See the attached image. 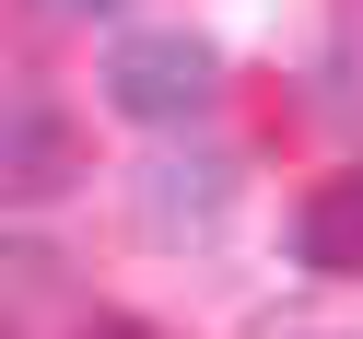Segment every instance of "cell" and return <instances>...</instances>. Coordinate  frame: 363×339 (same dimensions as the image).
Returning a JSON list of instances; mask_svg holds the SVG:
<instances>
[{"mask_svg": "<svg viewBox=\"0 0 363 339\" xmlns=\"http://www.w3.org/2000/svg\"><path fill=\"white\" fill-rule=\"evenodd\" d=\"M94 82H106V105H118L129 129H188V117H211V94H223V47L199 24H118Z\"/></svg>", "mask_w": 363, "mask_h": 339, "instance_id": "obj_1", "label": "cell"}, {"mask_svg": "<svg viewBox=\"0 0 363 339\" xmlns=\"http://www.w3.org/2000/svg\"><path fill=\"white\" fill-rule=\"evenodd\" d=\"M82 176H94L82 117L59 94H35V82H0V211H48V199H71Z\"/></svg>", "mask_w": 363, "mask_h": 339, "instance_id": "obj_2", "label": "cell"}, {"mask_svg": "<svg viewBox=\"0 0 363 339\" xmlns=\"http://www.w3.org/2000/svg\"><path fill=\"white\" fill-rule=\"evenodd\" d=\"M223 211H235V152L188 141V152L129 164V222H141V246H199V234H223Z\"/></svg>", "mask_w": 363, "mask_h": 339, "instance_id": "obj_3", "label": "cell"}, {"mask_svg": "<svg viewBox=\"0 0 363 339\" xmlns=\"http://www.w3.org/2000/svg\"><path fill=\"white\" fill-rule=\"evenodd\" d=\"M293 258L316 269V281H363V164L316 176L305 211H293Z\"/></svg>", "mask_w": 363, "mask_h": 339, "instance_id": "obj_4", "label": "cell"}, {"mask_svg": "<svg viewBox=\"0 0 363 339\" xmlns=\"http://www.w3.org/2000/svg\"><path fill=\"white\" fill-rule=\"evenodd\" d=\"M316 82H328V117H363V0H340V24H328V59H316Z\"/></svg>", "mask_w": 363, "mask_h": 339, "instance_id": "obj_5", "label": "cell"}, {"mask_svg": "<svg viewBox=\"0 0 363 339\" xmlns=\"http://www.w3.org/2000/svg\"><path fill=\"white\" fill-rule=\"evenodd\" d=\"M35 12H48V24H118L129 0H35Z\"/></svg>", "mask_w": 363, "mask_h": 339, "instance_id": "obj_6", "label": "cell"}, {"mask_svg": "<svg viewBox=\"0 0 363 339\" xmlns=\"http://www.w3.org/2000/svg\"><path fill=\"white\" fill-rule=\"evenodd\" d=\"M82 339H164V328H152V316H94Z\"/></svg>", "mask_w": 363, "mask_h": 339, "instance_id": "obj_7", "label": "cell"}]
</instances>
